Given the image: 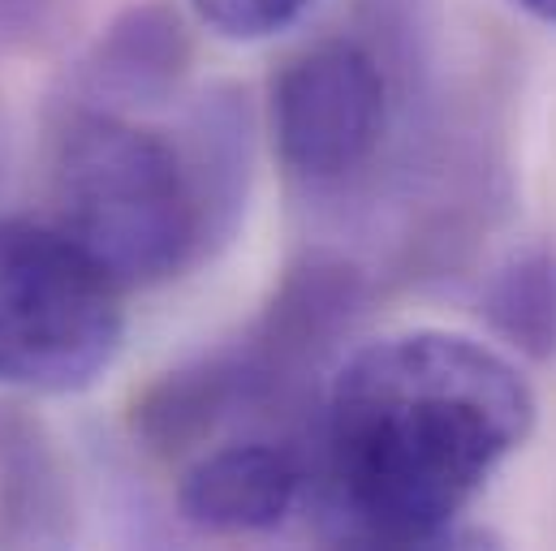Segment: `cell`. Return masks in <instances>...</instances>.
Segmentation results:
<instances>
[{
	"label": "cell",
	"instance_id": "6",
	"mask_svg": "<svg viewBox=\"0 0 556 551\" xmlns=\"http://www.w3.org/2000/svg\"><path fill=\"white\" fill-rule=\"evenodd\" d=\"M190 30L177 9L160 0L130 4L87 48L74 95L117 113L155 108L177 95L181 78L190 74Z\"/></svg>",
	"mask_w": 556,
	"mask_h": 551
},
{
	"label": "cell",
	"instance_id": "4",
	"mask_svg": "<svg viewBox=\"0 0 556 551\" xmlns=\"http://www.w3.org/2000/svg\"><path fill=\"white\" fill-rule=\"evenodd\" d=\"M268 126L280 168L315 194L358 181L389 134V74L358 39H319L273 78Z\"/></svg>",
	"mask_w": 556,
	"mask_h": 551
},
{
	"label": "cell",
	"instance_id": "3",
	"mask_svg": "<svg viewBox=\"0 0 556 551\" xmlns=\"http://www.w3.org/2000/svg\"><path fill=\"white\" fill-rule=\"evenodd\" d=\"M126 289L65 229L0 220V388L70 397L109 375L126 341Z\"/></svg>",
	"mask_w": 556,
	"mask_h": 551
},
{
	"label": "cell",
	"instance_id": "5",
	"mask_svg": "<svg viewBox=\"0 0 556 551\" xmlns=\"http://www.w3.org/2000/svg\"><path fill=\"white\" fill-rule=\"evenodd\" d=\"M306 457L285 439H220L194 452L177 483L186 526L220 539L268 535L289 522L306 496Z\"/></svg>",
	"mask_w": 556,
	"mask_h": 551
},
{
	"label": "cell",
	"instance_id": "2",
	"mask_svg": "<svg viewBox=\"0 0 556 551\" xmlns=\"http://www.w3.org/2000/svg\"><path fill=\"white\" fill-rule=\"evenodd\" d=\"M52 225L126 293L190 272L233 233L186 134L70 95L48 134Z\"/></svg>",
	"mask_w": 556,
	"mask_h": 551
},
{
	"label": "cell",
	"instance_id": "1",
	"mask_svg": "<svg viewBox=\"0 0 556 551\" xmlns=\"http://www.w3.org/2000/svg\"><path fill=\"white\" fill-rule=\"evenodd\" d=\"M518 362L462 332L415 328L345 358L319 418V504L332 539L431 548L531 439Z\"/></svg>",
	"mask_w": 556,
	"mask_h": 551
},
{
	"label": "cell",
	"instance_id": "9",
	"mask_svg": "<svg viewBox=\"0 0 556 551\" xmlns=\"http://www.w3.org/2000/svg\"><path fill=\"white\" fill-rule=\"evenodd\" d=\"M199 22L233 43H260L289 30L315 0H190Z\"/></svg>",
	"mask_w": 556,
	"mask_h": 551
},
{
	"label": "cell",
	"instance_id": "8",
	"mask_svg": "<svg viewBox=\"0 0 556 551\" xmlns=\"http://www.w3.org/2000/svg\"><path fill=\"white\" fill-rule=\"evenodd\" d=\"M488 328L522 358H556V251L522 246L483 284Z\"/></svg>",
	"mask_w": 556,
	"mask_h": 551
},
{
	"label": "cell",
	"instance_id": "7",
	"mask_svg": "<svg viewBox=\"0 0 556 551\" xmlns=\"http://www.w3.org/2000/svg\"><path fill=\"white\" fill-rule=\"evenodd\" d=\"M74 535V487L48 426L0 401V548H56Z\"/></svg>",
	"mask_w": 556,
	"mask_h": 551
},
{
	"label": "cell",
	"instance_id": "10",
	"mask_svg": "<svg viewBox=\"0 0 556 551\" xmlns=\"http://www.w3.org/2000/svg\"><path fill=\"white\" fill-rule=\"evenodd\" d=\"M522 13H531L535 22H548V26H556V0H514Z\"/></svg>",
	"mask_w": 556,
	"mask_h": 551
}]
</instances>
